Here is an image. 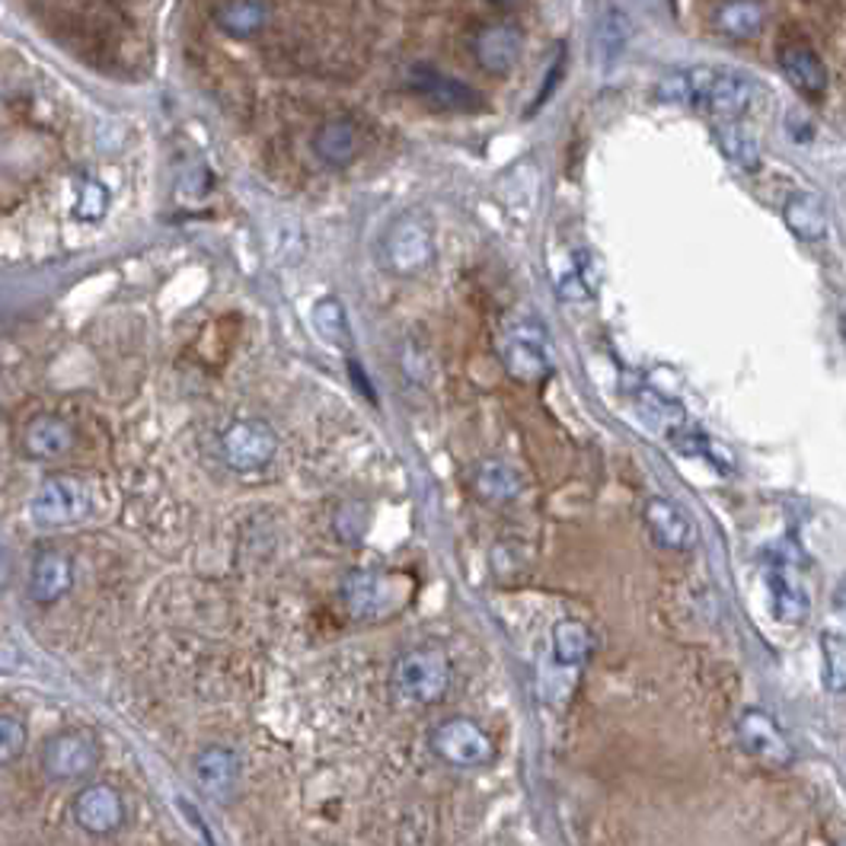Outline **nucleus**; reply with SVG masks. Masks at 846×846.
<instances>
[{"instance_id":"obj_13","label":"nucleus","mask_w":846,"mask_h":846,"mask_svg":"<svg viewBox=\"0 0 846 846\" xmlns=\"http://www.w3.org/2000/svg\"><path fill=\"white\" fill-rule=\"evenodd\" d=\"M646 527L664 550H690L697 543V527L690 515L667 499H652L646 505Z\"/></svg>"},{"instance_id":"obj_26","label":"nucleus","mask_w":846,"mask_h":846,"mask_svg":"<svg viewBox=\"0 0 846 846\" xmlns=\"http://www.w3.org/2000/svg\"><path fill=\"white\" fill-rule=\"evenodd\" d=\"M715 138H719L722 154H725L735 167L757 170V163H760V147H757V142H753V135L748 128H741V125H735V122H722V125L715 128Z\"/></svg>"},{"instance_id":"obj_32","label":"nucleus","mask_w":846,"mask_h":846,"mask_svg":"<svg viewBox=\"0 0 846 846\" xmlns=\"http://www.w3.org/2000/svg\"><path fill=\"white\" fill-rule=\"evenodd\" d=\"M106 205H109L106 188L99 186V183H84V188H81V201H77V218H84V221H99V218H102V211H106Z\"/></svg>"},{"instance_id":"obj_27","label":"nucleus","mask_w":846,"mask_h":846,"mask_svg":"<svg viewBox=\"0 0 846 846\" xmlns=\"http://www.w3.org/2000/svg\"><path fill=\"white\" fill-rule=\"evenodd\" d=\"M314 327L320 332V339H327L330 345H348L352 342V330H348V314L342 307L339 297H323L314 307Z\"/></svg>"},{"instance_id":"obj_23","label":"nucleus","mask_w":846,"mask_h":846,"mask_svg":"<svg viewBox=\"0 0 846 846\" xmlns=\"http://www.w3.org/2000/svg\"><path fill=\"white\" fill-rule=\"evenodd\" d=\"M473 489L486 502H512L520 495V476L505 461H482L473 470Z\"/></svg>"},{"instance_id":"obj_17","label":"nucleus","mask_w":846,"mask_h":846,"mask_svg":"<svg viewBox=\"0 0 846 846\" xmlns=\"http://www.w3.org/2000/svg\"><path fill=\"white\" fill-rule=\"evenodd\" d=\"M520 58V33L515 26H489L476 36V61L489 74H508Z\"/></svg>"},{"instance_id":"obj_2","label":"nucleus","mask_w":846,"mask_h":846,"mask_svg":"<svg viewBox=\"0 0 846 846\" xmlns=\"http://www.w3.org/2000/svg\"><path fill=\"white\" fill-rule=\"evenodd\" d=\"M499 358L517 380H540L553 371L550 332L537 320V314H517L505 323L499 339Z\"/></svg>"},{"instance_id":"obj_21","label":"nucleus","mask_w":846,"mask_h":846,"mask_svg":"<svg viewBox=\"0 0 846 846\" xmlns=\"http://www.w3.org/2000/svg\"><path fill=\"white\" fill-rule=\"evenodd\" d=\"M361 138L358 128L352 122H327L317 135H314V154L330 163V167H345L358 157Z\"/></svg>"},{"instance_id":"obj_20","label":"nucleus","mask_w":846,"mask_h":846,"mask_svg":"<svg viewBox=\"0 0 846 846\" xmlns=\"http://www.w3.org/2000/svg\"><path fill=\"white\" fill-rule=\"evenodd\" d=\"M786 228L799 236L801 243H818L821 236L827 234V211L824 201L811 192H799L786 201Z\"/></svg>"},{"instance_id":"obj_34","label":"nucleus","mask_w":846,"mask_h":846,"mask_svg":"<svg viewBox=\"0 0 846 846\" xmlns=\"http://www.w3.org/2000/svg\"><path fill=\"white\" fill-rule=\"evenodd\" d=\"M844 335H846V317H844Z\"/></svg>"},{"instance_id":"obj_1","label":"nucleus","mask_w":846,"mask_h":846,"mask_svg":"<svg viewBox=\"0 0 846 846\" xmlns=\"http://www.w3.org/2000/svg\"><path fill=\"white\" fill-rule=\"evenodd\" d=\"M659 99L664 102H681V106H697L712 115L735 119L751 109L757 99V84L748 74L732 71V68H690L684 74H671L659 84Z\"/></svg>"},{"instance_id":"obj_31","label":"nucleus","mask_w":846,"mask_h":846,"mask_svg":"<svg viewBox=\"0 0 846 846\" xmlns=\"http://www.w3.org/2000/svg\"><path fill=\"white\" fill-rule=\"evenodd\" d=\"M26 748V725H23V719H16V715H3L0 719V757L3 760H13L16 753H23Z\"/></svg>"},{"instance_id":"obj_28","label":"nucleus","mask_w":846,"mask_h":846,"mask_svg":"<svg viewBox=\"0 0 846 846\" xmlns=\"http://www.w3.org/2000/svg\"><path fill=\"white\" fill-rule=\"evenodd\" d=\"M626 39H629V23H626V16H623V13H616V10H611V13L601 20L598 33H594L598 58H601V61H613V58H620V51L626 48Z\"/></svg>"},{"instance_id":"obj_6","label":"nucleus","mask_w":846,"mask_h":846,"mask_svg":"<svg viewBox=\"0 0 846 846\" xmlns=\"http://www.w3.org/2000/svg\"><path fill=\"white\" fill-rule=\"evenodd\" d=\"M434 259V240L422 218H400L383 236V262L396 275H419Z\"/></svg>"},{"instance_id":"obj_11","label":"nucleus","mask_w":846,"mask_h":846,"mask_svg":"<svg viewBox=\"0 0 846 846\" xmlns=\"http://www.w3.org/2000/svg\"><path fill=\"white\" fill-rule=\"evenodd\" d=\"M738 738L741 748L770 767H786L793 760V748L783 735V728L760 709H745L738 719Z\"/></svg>"},{"instance_id":"obj_14","label":"nucleus","mask_w":846,"mask_h":846,"mask_svg":"<svg viewBox=\"0 0 846 846\" xmlns=\"http://www.w3.org/2000/svg\"><path fill=\"white\" fill-rule=\"evenodd\" d=\"M74 585V565L64 553H39L29 565V598L39 604H51L64 598Z\"/></svg>"},{"instance_id":"obj_12","label":"nucleus","mask_w":846,"mask_h":846,"mask_svg":"<svg viewBox=\"0 0 846 846\" xmlns=\"http://www.w3.org/2000/svg\"><path fill=\"white\" fill-rule=\"evenodd\" d=\"M74 821L96 837L112 834L115 827H122V796L109 783L81 789L74 799Z\"/></svg>"},{"instance_id":"obj_15","label":"nucleus","mask_w":846,"mask_h":846,"mask_svg":"<svg viewBox=\"0 0 846 846\" xmlns=\"http://www.w3.org/2000/svg\"><path fill=\"white\" fill-rule=\"evenodd\" d=\"M339 594H342V604L352 616H361V620L375 616L387 604V578L377 575V572H368V568H355L342 578Z\"/></svg>"},{"instance_id":"obj_30","label":"nucleus","mask_w":846,"mask_h":846,"mask_svg":"<svg viewBox=\"0 0 846 846\" xmlns=\"http://www.w3.org/2000/svg\"><path fill=\"white\" fill-rule=\"evenodd\" d=\"M824 681L831 690H846V639L844 636H824Z\"/></svg>"},{"instance_id":"obj_7","label":"nucleus","mask_w":846,"mask_h":846,"mask_svg":"<svg viewBox=\"0 0 846 846\" xmlns=\"http://www.w3.org/2000/svg\"><path fill=\"white\" fill-rule=\"evenodd\" d=\"M221 451L228 467L236 473H259L266 470L275 454H279V438L266 422L256 419H240L234 422L224 438H221Z\"/></svg>"},{"instance_id":"obj_22","label":"nucleus","mask_w":846,"mask_h":846,"mask_svg":"<svg viewBox=\"0 0 846 846\" xmlns=\"http://www.w3.org/2000/svg\"><path fill=\"white\" fill-rule=\"evenodd\" d=\"M195 773L205 793L224 799L236 783V757L228 748H205L195 757Z\"/></svg>"},{"instance_id":"obj_33","label":"nucleus","mask_w":846,"mask_h":846,"mask_svg":"<svg viewBox=\"0 0 846 846\" xmlns=\"http://www.w3.org/2000/svg\"><path fill=\"white\" fill-rule=\"evenodd\" d=\"M834 611L846 616V575L837 581V588H834Z\"/></svg>"},{"instance_id":"obj_29","label":"nucleus","mask_w":846,"mask_h":846,"mask_svg":"<svg viewBox=\"0 0 846 846\" xmlns=\"http://www.w3.org/2000/svg\"><path fill=\"white\" fill-rule=\"evenodd\" d=\"M335 534L342 543H361L365 530H368V505L365 502H345L339 512H335V520H332Z\"/></svg>"},{"instance_id":"obj_25","label":"nucleus","mask_w":846,"mask_h":846,"mask_svg":"<svg viewBox=\"0 0 846 846\" xmlns=\"http://www.w3.org/2000/svg\"><path fill=\"white\" fill-rule=\"evenodd\" d=\"M763 10L753 0H728L715 10V29L732 39H751L760 33Z\"/></svg>"},{"instance_id":"obj_8","label":"nucleus","mask_w":846,"mask_h":846,"mask_svg":"<svg viewBox=\"0 0 846 846\" xmlns=\"http://www.w3.org/2000/svg\"><path fill=\"white\" fill-rule=\"evenodd\" d=\"M84 512H87L84 486L68 476H48L29 502V517L36 520V527H46V530L68 527Z\"/></svg>"},{"instance_id":"obj_19","label":"nucleus","mask_w":846,"mask_h":846,"mask_svg":"<svg viewBox=\"0 0 846 846\" xmlns=\"http://www.w3.org/2000/svg\"><path fill=\"white\" fill-rule=\"evenodd\" d=\"M780 68L786 74V81L805 96H821L827 90V71L821 64L818 54H811L808 48L789 46L780 51Z\"/></svg>"},{"instance_id":"obj_24","label":"nucleus","mask_w":846,"mask_h":846,"mask_svg":"<svg viewBox=\"0 0 846 846\" xmlns=\"http://www.w3.org/2000/svg\"><path fill=\"white\" fill-rule=\"evenodd\" d=\"M266 16H269V10L259 0H228L224 7L214 10L218 26L231 36H240V39L256 36L266 26Z\"/></svg>"},{"instance_id":"obj_4","label":"nucleus","mask_w":846,"mask_h":846,"mask_svg":"<svg viewBox=\"0 0 846 846\" xmlns=\"http://www.w3.org/2000/svg\"><path fill=\"white\" fill-rule=\"evenodd\" d=\"M428 748L434 751V757H441L444 763L461 767V770L486 767L495 757L489 735L467 715H451V719L438 722L428 735Z\"/></svg>"},{"instance_id":"obj_3","label":"nucleus","mask_w":846,"mask_h":846,"mask_svg":"<svg viewBox=\"0 0 846 846\" xmlns=\"http://www.w3.org/2000/svg\"><path fill=\"white\" fill-rule=\"evenodd\" d=\"M447 687H451V664L438 649H413L400 655L390 671V690L403 703H441Z\"/></svg>"},{"instance_id":"obj_16","label":"nucleus","mask_w":846,"mask_h":846,"mask_svg":"<svg viewBox=\"0 0 846 846\" xmlns=\"http://www.w3.org/2000/svg\"><path fill=\"white\" fill-rule=\"evenodd\" d=\"M591 652V633L585 623L578 620H563L553 626L550 633V664L553 671H563L568 677H575V671L585 664Z\"/></svg>"},{"instance_id":"obj_9","label":"nucleus","mask_w":846,"mask_h":846,"mask_svg":"<svg viewBox=\"0 0 846 846\" xmlns=\"http://www.w3.org/2000/svg\"><path fill=\"white\" fill-rule=\"evenodd\" d=\"M406 84L428 106L444 109V112H476L482 106V96L476 94L470 84H464L451 74H441L438 68H428V64L409 68Z\"/></svg>"},{"instance_id":"obj_10","label":"nucleus","mask_w":846,"mask_h":846,"mask_svg":"<svg viewBox=\"0 0 846 846\" xmlns=\"http://www.w3.org/2000/svg\"><path fill=\"white\" fill-rule=\"evenodd\" d=\"M99 760V745L87 732H61L42 751V770L51 780H81Z\"/></svg>"},{"instance_id":"obj_5","label":"nucleus","mask_w":846,"mask_h":846,"mask_svg":"<svg viewBox=\"0 0 846 846\" xmlns=\"http://www.w3.org/2000/svg\"><path fill=\"white\" fill-rule=\"evenodd\" d=\"M767 585H770V611L783 626H799L808 616V591L801 585L796 550H773L767 565Z\"/></svg>"},{"instance_id":"obj_18","label":"nucleus","mask_w":846,"mask_h":846,"mask_svg":"<svg viewBox=\"0 0 846 846\" xmlns=\"http://www.w3.org/2000/svg\"><path fill=\"white\" fill-rule=\"evenodd\" d=\"M71 444H74V431L58 416H39L23 431V451L39 461L61 457L64 451H71Z\"/></svg>"}]
</instances>
